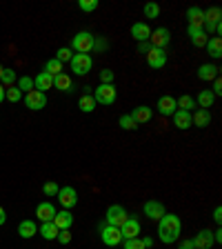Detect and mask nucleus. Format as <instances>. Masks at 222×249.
I'll use <instances>...</instances> for the list:
<instances>
[{"label": "nucleus", "mask_w": 222, "mask_h": 249, "mask_svg": "<svg viewBox=\"0 0 222 249\" xmlns=\"http://www.w3.org/2000/svg\"><path fill=\"white\" fill-rule=\"evenodd\" d=\"M149 49H151V43H149V40H147V43H138V51H140V53H147Z\"/></svg>", "instance_id": "obj_47"}, {"label": "nucleus", "mask_w": 222, "mask_h": 249, "mask_svg": "<svg viewBox=\"0 0 222 249\" xmlns=\"http://www.w3.org/2000/svg\"><path fill=\"white\" fill-rule=\"evenodd\" d=\"M45 74H49V76L63 74V63H60V60H56V58L47 60V65H45Z\"/></svg>", "instance_id": "obj_32"}, {"label": "nucleus", "mask_w": 222, "mask_h": 249, "mask_svg": "<svg viewBox=\"0 0 222 249\" xmlns=\"http://www.w3.org/2000/svg\"><path fill=\"white\" fill-rule=\"evenodd\" d=\"M94 49L95 51H107V49H109V40H107V38H94Z\"/></svg>", "instance_id": "obj_41"}, {"label": "nucleus", "mask_w": 222, "mask_h": 249, "mask_svg": "<svg viewBox=\"0 0 222 249\" xmlns=\"http://www.w3.org/2000/svg\"><path fill=\"white\" fill-rule=\"evenodd\" d=\"M211 94L213 96H220L222 94V80H220V76L216 78V83H213V89H211Z\"/></svg>", "instance_id": "obj_46"}, {"label": "nucleus", "mask_w": 222, "mask_h": 249, "mask_svg": "<svg viewBox=\"0 0 222 249\" xmlns=\"http://www.w3.org/2000/svg\"><path fill=\"white\" fill-rule=\"evenodd\" d=\"M143 240V245H144V249H149V247H154V240L149 238V236H144V238H140Z\"/></svg>", "instance_id": "obj_49"}, {"label": "nucleus", "mask_w": 222, "mask_h": 249, "mask_svg": "<svg viewBox=\"0 0 222 249\" xmlns=\"http://www.w3.org/2000/svg\"><path fill=\"white\" fill-rule=\"evenodd\" d=\"M113 78H116V74L111 69H102L100 71V85H113Z\"/></svg>", "instance_id": "obj_39"}, {"label": "nucleus", "mask_w": 222, "mask_h": 249, "mask_svg": "<svg viewBox=\"0 0 222 249\" xmlns=\"http://www.w3.org/2000/svg\"><path fill=\"white\" fill-rule=\"evenodd\" d=\"M213 220H216L218 225L222 223V209H220V207H216V212H213Z\"/></svg>", "instance_id": "obj_48"}, {"label": "nucleus", "mask_w": 222, "mask_h": 249, "mask_svg": "<svg viewBox=\"0 0 222 249\" xmlns=\"http://www.w3.org/2000/svg\"><path fill=\"white\" fill-rule=\"evenodd\" d=\"M149 43H151V47L156 49H164L167 45L171 43V33L167 27H158L156 32H151V36H149Z\"/></svg>", "instance_id": "obj_7"}, {"label": "nucleus", "mask_w": 222, "mask_h": 249, "mask_svg": "<svg viewBox=\"0 0 222 249\" xmlns=\"http://www.w3.org/2000/svg\"><path fill=\"white\" fill-rule=\"evenodd\" d=\"M33 87H36L38 91H47V89H51L53 87V76H49V74H45V71H40V74L33 78Z\"/></svg>", "instance_id": "obj_23"}, {"label": "nucleus", "mask_w": 222, "mask_h": 249, "mask_svg": "<svg viewBox=\"0 0 222 249\" xmlns=\"http://www.w3.org/2000/svg\"><path fill=\"white\" fill-rule=\"evenodd\" d=\"M191 122L200 129L209 127V122H211V114H209V109H200V107H198L196 112H193V116H191Z\"/></svg>", "instance_id": "obj_20"}, {"label": "nucleus", "mask_w": 222, "mask_h": 249, "mask_svg": "<svg viewBox=\"0 0 222 249\" xmlns=\"http://www.w3.org/2000/svg\"><path fill=\"white\" fill-rule=\"evenodd\" d=\"M94 33L89 32H80L74 36V40H71V49H74L76 53H89L94 51Z\"/></svg>", "instance_id": "obj_3"}, {"label": "nucleus", "mask_w": 222, "mask_h": 249, "mask_svg": "<svg viewBox=\"0 0 222 249\" xmlns=\"http://www.w3.org/2000/svg\"><path fill=\"white\" fill-rule=\"evenodd\" d=\"M58 189H60V187L56 185V183H45V185H43L45 196H58Z\"/></svg>", "instance_id": "obj_44"}, {"label": "nucleus", "mask_w": 222, "mask_h": 249, "mask_svg": "<svg viewBox=\"0 0 222 249\" xmlns=\"http://www.w3.org/2000/svg\"><path fill=\"white\" fill-rule=\"evenodd\" d=\"M174 125L178 129H189L191 127V112H182V109H175L174 114Z\"/></svg>", "instance_id": "obj_25"}, {"label": "nucleus", "mask_w": 222, "mask_h": 249, "mask_svg": "<svg viewBox=\"0 0 222 249\" xmlns=\"http://www.w3.org/2000/svg\"><path fill=\"white\" fill-rule=\"evenodd\" d=\"M2 71H5V67H2V65H0V76H2Z\"/></svg>", "instance_id": "obj_53"}, {"label": "nucleus", "mask_w": 222, "mask_h": 249, "mask_svg": "<svg viewBox=\"0 0 222 249\" xmlns=\"http://www.w3.org/2000/svg\"><path fill=\"white\" fill-rule=\"evenodd\" d=\"M175 105H178V109H182V112H191V107H196V98H191L189 94H185L175 100Z\"/></svg>", "instance_id": "obj_31"}, {"label": "nucleus", "mask_w": 222, "mask_h": 249, "mask_svg": "<svg viewBox=\"0 0 222 249\" xmlns=\"http://www.w3.org/2000/svg\"><path fill=\"white\" fill-rule=\"evenodd\" d=\"M206 49H209V56H211V58H220L222 56V40L220 38H209V40H206Z\"/></svg>", "instance_id": "obj_28"}, {"label": "nucleus", "mask_w": 222, "mask_h": 249, "mask_svg": "<svg viewBox=\"0 0 222 249\" xmlns=\"http://www.w3.org/2000/svg\"><path fill=\"white\" fill-rule=\"evenodd\" d=\"M78 7H80L82 11H87V14H89V11H95V9H98V0H80Z\"/></svg>", "instance_id": "obj_40"}, {"label": "nucleus", "mask_w": 222, "mask_h": 249, "mask_svg": "<svg viewBox=\"0 0 222 249\" xmlns=\"http://www.w3.org/2000/svg\"><path fill=\"white\" fill-rule=\"evenodd\" d=\"M18 89L20 91H27V94H29V91L33 89V80L29 78V76H22V78H18Z\"/></svg>", "instance_id": "obj_37"}, {"label": "nucleus", "mask_w": 222, "mask_h": 249, "mask_svg": "<svg viewBox=\"0 0 222 249\" xmlns=\"http://www.w3.org/2000/svg\"><path fill=\"white\" fill-rule=\"evenodd\" d=\"M122 247L125 249H144V245L140 238H131V240H122Z\"/></svg>", "instance_id": "obj_42"}, {"label": "nucleus", "mask_w": 222, "mask_h": 249, "mask_svg": "<svg viewBox=\"0 0 222 249\" xmlns=\"http://www.w3.org/2000/svg\"><path fill=\"white\" fill-rule=\"evenodd\" d=\"M16 71H14V69H5V71H2V76H0V85L5 87H14V83H16Z\"/></svg>", "instance_id": "obj_33"}, {"label": "nucleus", "mask_w": 222, "mask_h": 249, "mask_svg": "<svg viewBox=\"0 0 222 249\" xmlns=\"http://www.w3.org/2000/svg\"><path fill=\"white\" fill-rule=\"evenodd\" d=\"M25 105L29 107V109H33V112H40L43 107H47V94H43V91H38V89H32L25 96Z\"/></svg>", "instance_id": "obj_6"}, {"label": "nucleus", "mask_w": 222, "mask_h": 249, "mask_svg": "<svg viewBox=\"0 0 222 249\" xmlns=\"http://www.w3.org/2000/svg\"><path fill=\"white\" fill-rule=\"evenodd\" d=\"M100 236H102V243L107 245V247H116V245L122 243V233L118 227H111V225H105V227H100Z\"/></svg>", "instance_id": "obj_8"}, {"label": "nucleus", "mask_w": 222, "mask_h": 249, "mask_svg": "<svg viewBox=\"0 0 222 249\" xmlns=\"http://www.w3.org/2000/svg\"><path fill=\"white\" fill-rule=\"evenodd\" d=\"M58 232H60V229L56 227V225H53L51 220H49V223H43V225H40V229H38V233H40V236H43L45 240H56Z\"/></svg>", "instance_id": "obj_26"}, {"label": "nucleus", "mask_w": 222, "mask_h": 249, "mask_svg": "<svg viewBox=\"0 0 222 249\" xmlns=\"http://www.w3.org/2000/svg\"><path fill=\"white\" fill-rule=\"evenodd\" d=\"M131 36L136 38L138 43H147L149 36H151V29H149L147 22H133L131 25Z\"/></svg>", "instance_id": "obj_16"}, {"label": "nucleus", "mask_w": 222, "mask_h": 249, "mask_svg": "<svg viewBox=\"0 0 222 249\" xmlns=\"http://www.w3.org/2000/svg\"><path fill=\"white\" fill-rule=\"evenodd\" d=\"M144 16L147 18H158L160 16V7L156 2H147L144 5Z\"/></svg>", "instance_id": "obj_38"}, {"label": "nucleus", "mask_w": 222, "mask_h": 249, "mask_svg": "<svg viewBox=\"0 0 222 249\" xmlns=\"http://www.w3.org/2000/svg\"><path fill=\"white\" fill-rule=\"evenodd\" d=\"M58 202L63 205V209H71L78 202V191L74 187H60L58 189Z\"/></svg>", "instance_id": "obj_9"}, {"label": "nucleus", "mask_w": 222, "mask_h": 249, "mask_svg": "<svg viewBox=\"0 0 222 249\" xmlns=\"http://www.w3.org/2000/svg\"><path fill=\"white\" fill-rule=\"evenodd\" d=\"M180 232H182V223L175 214H164L158 220V238L160 243L171 245L180 238Z\"/></svg>", "instance_id": "obj_1"}, {"label": "nucleus", "mask_w": 222, "mask_h": 249, "mask_svg": "<svg viewBox=\"0 0 222 249\" xmlns=\"http://www.w3.org/2000/svg\"><path fill=\"white\" fill-rule=\"evenodd\" d=\"M7 223V214H5V209L0 207V225H5Z\"/></svg>", "instance_id": "obj_51"}, {"label": "nucleus", "mask_w": 222, "mask_h": 249, "mask_svg": "<svg viewBox=\"0 0 222 249\" xmlns=\"http://www.w3.org/2000/svg\"><path fill=\"white\" fill-rule=\"evenodd\" d=\"M5 98L9 102H18V100H22V91L18 89V87H7V89H5Z\"/></svg>", "instance_id": "obj_36"}, {"label": "nucleus", "mask_w": 222, "mask_h": 249, "mask_svg": "<svg viewBox=\"0 0 222 249\" xmlns=\"http://www.w3.org/2000/svg\"><path fill=\"white\" fill-rule=\"evenodd\" d=\"M116 96H118V91L113 85H98L94 91V100H95V105H113Z\"/></svg>", "instance_id": "obj_5"}, {"label": "nucleus", "mask_w": 222, "mask_h": 249, "mask_svg": "<svg viewBox=\"0 0 222 249\" xmlns=\"http://www.w3.org/2000/svg\"><path fill=\"white\" fill-rule=\"evenodd\" d=\"M129 116H131L133 120L140 125V122H149V120H151V116H154V109H151V107H147V105H140V107H136V109H133Z\"/></svg>", "instance_id": "obj_21"}, {"label": "nucleus", "mask_w": 222, "mask_h": 249, "mask_svg": "<svg viewBox=\"0 0 222 249\" xmlns=\"http://www.w3.org/2000/svg\"><path fill=\"white\" fill-rule=\"evenodd\" d=\"M2 100H5V87L0 85V102H2Z\"/></svg>", "instance_id": "obj_52"}, {"label": "nucleus", "mask_w": 222, "mask_h": 249, "mask_svg": "<svg viewBox=\"0 0 222 249\" xmlns=\"http://www.w3.org/2000/svg\"><path fill=\"white\" fill-rule=\"evenodd\" d=\"M127 218H129V214H127V209H125L122 205H111L109 209H107V214H105L107 225H111V227H118V229L127 223Z\"/></svg>", "instance_id": "obj_2"}, {"label": "nucleus", "mask_w": 222, "mask_h": 249, "mask_svg": "<svg viewBox=\"0 0 222 249\" xmlns=\"http://www.w3.org/2000/svg\"><path fill=\"white\" fill-rule=\"evenodd\" d=\"M187 33H189V40L193 47H206V40H209V36L205 33V29H193V27H189L187 29Z\"/></svg>", "instance_id": "obj_19"}, {"label": "nucleus", "mask_w": 222, "mask_h": 249, "mask_svg": "<svg viewBox=\"0 0 222 249\" xmlns=\"http://www.w3.org/2000/svg\"><path fill=\"white\" fill-rule=\"evenodd\" d=\"M191 243H193V249H211L213 247V232L202 229V232H198L196 236L191 238Z\"/></svg>", "instance_id": "obj_13"}, {"label": "nucleus", "mask_w": 222, "mask_h": 249, "mask_svg": "<svg viewBox=\"0 0 222 249\" xmlns=\"http://www.w3.org/2000/svg\"><path fill=\"white\" fill-rule=\"evenodd\" d=\"M187 18H189V27H193V29H202L205 27V16H202L200 7H189Z\"/></svg>", "instance_id": "obj_18"}, {"label": "nucleus", "mask_w": 222, "mask_h": 249, "mask_svg": "<svg viewBox=\"0 0 222 249\" xmlns=\"http://www.w3.org/2000/svg\"><path fill=\"white\" fill-rule=\"evenodd\" d=\"M180 249H193V243H191V240H182V243H180Z\"/></svg>", "instance_id": "obj_50"}, {"label": "nucleus", "mask_w": 222, "mask_h": 249, "mask_svg": "<svg viewBox=\"0 0 222 249\" xmlns=\"http://www.w3.org/2000/svg\"><path fill=\"white\" fill-rule=\"evenodd\" d=\"M140 223H138V218H127V223L120 227V233H122V240H131V238H140Z\"/></svg>", "instance_id": "obj_10"}, {"label": "nucleus", "mask_w": 222, "mask_h": 249, "mask_svg": "<svg viewBox=\"0 0 222 249\" xmlns=\"http://www.w3.org/2000/svg\"><path fill=\"white\" fill-rule=\"evenodd\" d=\"M56 240H58L60 245H69L71 243V232H69V229H60L58 236H56Z\"/></svg>", "instance_id": "obj_45"}, {"label": "nucleus", "mask_w": 222, "mask_h": 249, "mask_svg": "<svg viewBox=\"0 0 222 249\" xmlns=\"http://www.w3.org/2000/svg\"><path fill=\"white\" fill-rule=\"evenodd\" d=\"M53 87H58L60 91H71V87H74V83H71V78H69L67 74H58L53 76Z\"/></svg>", "instance_id": "obj_29"}, {"label": "nucleus", "mask_w": 222, "mask_h": 249, "mask_svg": "<svg viewBox=\"0 0 222 249\" xmlns=\"http://www.w3.org/2000/svg\"><path fill=\"white\" fill-rule=\"evenodd\" d=\"M218 76H220V67L218 65H200V69H198V78L200 80H216Z\"/></svg>", "instance_id": "obj_22"}, {"label": "nucleus", "mask_w": 222, "mask_h": 249, "mask_svg": "<svg viewBox=\"0 0 222 249\" xmlns=\"http://www.w3.org/2000/svg\"><path fill=\"white\" fill-rule=\"evenodd\" d=\"M71 56H74V53H71V49H69V47H63V49H58V51H56V60H60V63L71 60Z\"/></svg>", "instance_id": "obj_43"}, {"label": "nucleus", "mask_w": 222, "mask_h": 249, "mask_svg": "<svg viewBox=\"0 0 222 249\" xmlns=\"http://www.w3.org/2000/svg\"><path fill=\"white\" fill-rule=\"evenodd\" d=\"M175 109H178V105H175V98H174V96H162V98L158 100L160 116H174Z\"/></svg>", "instance_id": "obj_14"}, {"label": "nucleus", "mask_w": 222, "mask_h": 249, "mask_svg": "<svg viewBox=\"0 0 222 249\" xmlns=\"http://www.w3.org/2000/svg\"><path fill=\"white\" fill-rule=\"evenodd\" d=\"M69 63H71V71H74V74H78V76L89 74L91 67H94V60H91L89 53H74Z\"/></svg>", "instance_id": "obj_4"}, {"label": "nucleus", "mask_w": 222, "mask_h": 249, "mask_svg": "<svg viewBox=\"0 0 222 249\" xmlns=\"http://www.w3.org/2000/svg\"><path fill=\"white\" fill-rule=\"evenodd\" d=\"M51 223L58 229H71V225H74V216L69 214V209H63V212H56V216H53Z\"/></svg>", "instance_id": "obj_17"}, {"label": "nucleus", "mask_w": 222, "mask_h": 249, "mask_svg": "<svg viewBox=\"0 0 222 249\" xmlns=\"http://www.w3.org/2000/svg\"><path fill=\"white\" fill-rule=\"evenodd\" d=\"M118 125H120V129H125V132H133V129H138V122L133 120L129 114H127V116H120Z\"/></svg>", "instance_id": "obj_35"}, {"label": "nucleus", "mask_w": 222, "mask_h": 249, "mask_svg": "<svg viewBox=\"0 0 222 249\" xmlns=\"http://www.w3.org/2000/svg\"><path fill=\"white\" fill-rule=\"evenodd\" d=\"M38 233V227L33 220H22L20 225H18V236L20 238H33Z\"/></svg>", "instance_id": "obj_24"}, {"label": "nucleus", "mask_w": 222, "mask_h": 249, "mask_svg": "<svg viewBox=\"0 0 222 249\" xmlns=\"http://www.w3.org/2000/svg\"><path fill=\"white\" fill-rule=\"evenodd\" d=\"M143 214L149 218V220H160L167 212H164V205L160 200H147L143 207Z\"/></svg>", "instance_id": "obj_11"}, {"label": "nucleus", "mask_w": 222, "mask_h": 249, "mask_svg": "<svg viewBox=\"0 0 222 249\" xmlns=\"http://www.w3.org/2000/svg\"><path fill=\"white\" fill-rule=\"evenodd\" d=\"M147 65L151 69H162L164 65H167V53H164V49H156L151 47L147 51Z\"/></svg>", "instance_id": "obj_12"}, {"label": "nucleus", "mask_w": 222, "mask_h": 249, "mask_svg": "<svg viewBox=\"0 0 222 249\" xmlns=\"http://www.w3.org/2000/svg\"><path fill=\"white\" fill-rule=\"evenodd\" d=\"M202 16H205V22H220L222 11L220 7H209L206 11H202Z\"/></svg>", "instance_id": "obj_34"}, {"label": "nucleus", "mask_w": 222, "mask_h": 249, "mask_svg": "<svg viewBox=\"0 0 222 249\" xmlns=\"http://www.w3.org/2000/svg\"><path fill=\"white\" fill-rule=\"evenodd\" d=\"M36 216H38V220L49 223V220H53V216H56V207H53L49 200L40 202V205L36 207Z\"/></svg>", "instance_id": "obj_15"}, {"label": "nucleus", "mask_w": 222, "mask_h": 249, "mask_svg": "<svg viewBox=\"0 0 222 249\" xmlns=\"http://www.w3.org/2000/svg\"><path fill=\"white\" fill-rule=\"evenodd\" d=\"M78 107H80V112H85V114H91L95 109V100H94V96L85 94L82 98L78 100Z\"/></svg>", "instance_id": "obj_30"}, {"label": "nucleus", "mask_w": 222, "mask_h": 249, "mask_svg": "<svg viewBox=\"0 0 222 249\" xmlns=\"http://www.w3.org/2000/svg\"><path fill=\"white\" fill-rule=\"evenodd\" d=\"M213 100H216V96L211 94V89H202L196 98V102L200 105V109H209V107H213Z\"/></svg>", "instance_id": "obj_27"}]
</instances>
